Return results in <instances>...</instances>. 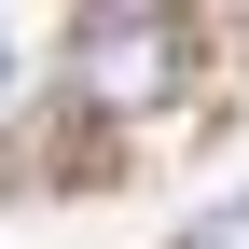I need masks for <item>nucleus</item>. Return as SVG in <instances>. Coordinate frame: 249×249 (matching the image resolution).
Instances as JSON below:
<instances>
[{
	"label": "nucleus",
	"mask_w": 249,
	"mask_h": 249,
	"mask_svg": "<svg viewBox=\"0 0 249 249\" xmlns=\"http://www.w3.org/2000/svg\"><path fill=\"white\" fill-rule=\"evenodd\" d=\"M180 70H194V28H180L166 0H97V14H70V83L97 111H166Z\"/></svg>",
	"instance_id": "1"
},
{
	"label": "nucleus",
	"mask_w": 249,
	"mask_h": 249,
	"mask_svg": "<svg viewBox=\"0 0 249 249\" xmlns=\"http://www.w3.org/2000/svg\"><path fill=\"white\" fill-rule=\"evenodd\" d=\"M180 249H249V208H208V222L180 235Z\"/></svg>",
	"instance_id": "2"
},
{
	"label": "nucleus",
	"mask_w": 249,
	"mask_h": 249,
	"mask_svg": "<svg viewBox=\"0 0 249 249\" xmlns=\"http://www.w3.org/2000/svg\"><path fill=\"white\" fill-rule=\"evenodd\" d=\"M0 83H14V42H0Z\"/></svg>",
	"instance_id": "3"
}]
</instances>
